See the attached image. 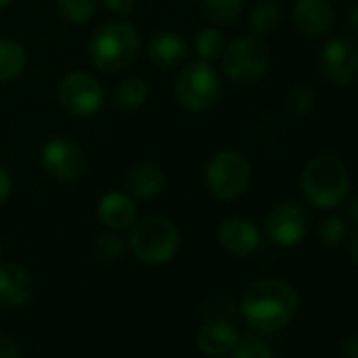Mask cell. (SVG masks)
Returning <instances> with one entry per match:
<instances>
[{"mask_svg": "<svg viewBox=\"0 0 358 358\" xmlns=\"http://www.w3.org/2000/svg\"><path fill=\"white\" fill-rule=\"evenodd\" d=\"M299 310L297 289L282 278L253 280L241 297V314L245 322L259 333L285 329Z\"/></svg>", "mask_w": 358, "mask_h": 358, "instance_id": "cell-1", "label": "cell"}, {"mask_svg": "<svg viewBox=\"0 0 358 358\" xmlns=\"http://www.w3.org/2000/svg\"><path fill=\"white\" fill-rule=\"evenodd\" d=\"M303 199L320 211H331L343 205L350 192L348 166L333 154H318L310 158L299 175Z\"/></svg>", "mask_w": 358, "mask_h": 358, "instance_id": "cell-2", "label": "cell"}, {"mask_svg": "<svg viewBox=\"0 0 358 358\" xmlns=\"http://www.w3.org/2000/svg\"><path fill=\"white\" fill-rule=\"evenodd\" d=\"M139 51V34L124 20L106 22L89 41V57L97 70L120 72L129 68Z\"/></svg>", "mask_w": 358, "mask_h": 358, "instance_id": "cell-3", "label": "cell"}, {"mask_svg": "<svg viewBox=\"0 0 358 358\" xmlns=\"http://www.w3.org/2000/svg\"><path fill=\"white\" fill-rule=\"evenodd\" d=\"M179 243L182 236L177 226L162 215H148L131 226L129 249L143 264L162 266L171 262L179 251Z\"/></svg>", "mask_w": 358, "mask_h": 358, "instance_id": "cell-4", "label": "cell"}, {"mask_svg": "<svg viewBox=\"0 0 358 358\" xmlns=\"http://www.w3.org/2000/svg\"><path fill=\"white\" fill-rule=\"evenodd\" d=\"M251 162L238 150H220L205 169L207 190L224 203L241 199L251 186Z\"/></svg>", "mask_w": 358, "mask_h": 358, "instance_id": "cell-5", "label": "cell"}, {"mask_svg": "<svg viewBox=\"0 0 358 358\" xmlns=\"http://www.w3.org/2000/svg\"><path fill=\"white\" fill-rule=\"evenodd\" d=\"M226 76L241 87L255 85L264 78L270 66V49L262 36L243 34L226 45L222 55Z\"/></svg>", "mask_w": 358, "mask_h": 358, "instance_id": "cell-6", "label": "cell"}, {"mask_svg": "<svg viewBox=\"0 0 358 358\" xmlns=\"http://www.w3.org/2000/svg\"><path fill=\"white\" fill-rule=\"evenodd\" d=\"M175 97L190 112H207L222 97L220 72L209 62H192L175 78Z\"/></svg>", "mask_w": 358, "mask_h": 358, "instance_id": "cell-7", "label": "cell"}, {"mask_svg": "<svg viewBox=\"0 0 358 358\" xmlns=\"http://www.w3.org/2000/svg\"><path fill=\"white\" fill-rule=\"evenodd\" d=\"M59 103L76 118H91L103 108V87L89 72H70L59 85Z\"/></svg>", "mask_w": 358, "mask_h": 358, "instance_id": "cell-8", "label": "cell"}, {"mask_svg": "<svg viewBox=\"0 0 358 358\" xmlns=\"http://www.w3.org/2000/svg\"><path fill=\"white\" fill-rule=\"evenodd\" d=\"M322 78L335 87H345L358 76V43L354 36H335L327 41L318 55Z\"/></svg>", "mask_w": 358, "mask_h": 358, "instance_id": "cell-9", "label": "cell"}, {"mask_svg": "<svg viewBox=\"0 0 358 358\" xmlns=\"http://www.w3.org/2000/svg\"><path fill=\"white\" fill-rule=\"evenodd\" d=\"M308 222V211L299 203L285 201L268 211L264 220V232L272 245L289 249L306 238Z\"/></svg>", "mask_w": 358, "mask_h": 358, "instance_id": "cell-10", "label": "cell"}, {"mask_svg": "<svg viewBox=\"0 0 358 358\" xmlns=\"http://www.w3.org/2000/svg\"><path fill=\"white\" fill-rule=\"evenodd\" d=\"M41 160L47 173L59 179V182H74L87 169V158L83 148L74 139L64 135L51 137L43 145Z\"/></svg>", "mask_w": 358, "mask_h": 358, "instance_id": "cell-11", "label": "cell"}, {"mask_svg": "<svg viewBox=\"0 0 358 358\" xmlns=\"http://www.w3.org/2000/svg\"><path fill=\"white\" fill-rule=\"evenodd\" d=\"M291 22L301 36L320 38L335 24V11L329 0H295L291 7Z\"/></svg>", "mask_w": 358, "mask_h": 358, "instance_id": "cell-12", "label": "cell"}, {"mask_svg": "<svg viewBox=\"0 0 358 358\" xmlns=\"http://www.w3.org/2000/svg\"><path fill=\"white\" fill-rule=\"evenodd\" d=\"M217 241L226 253L234 257H249L259 249L262 232L247 217H230L220 226Z\"/></svg>", "mask_w": 358, "mask_h": 358, "instance_id": "cell-13", "label": "cell"}, {"mask_svg": "<svg viewBox=\"0 0 358 358\" xmlns=\"http://www.w3.org/2000/svg\"><path fill=\"white\" fill-rule=\"evenodd\" d=\"M36 291L32 274L20 264H0V303L7 308H24Z\"/></svg>", "mask_w": 358, "mask_h": 358, "instance_id": "cell-14", "label": "cell"}, {"mask_svg": "<svg viewBox=\"0 0 358 358\" xmlns=\"http://www.w3.org/2000/svg\"><path fill=\"white\" fill-rule=\"evenodd\" d=\"M97 217L112 232L131 230V226L137 222V205H135V199L129 192H118V190L106 192L99 199Z\"/></svg>", "mask_w": 358, "mask_h": 358, "instance_id": "cell-15", "label": "cell"}, {"mask_svg": "<svg viewBox=\"0 0 358 358\" xmlns=\"http://www.w3.org/2000/svg\"><path fill=\"white\" fill-rule=\"evenodd\" d=\"M238 339H241L238 329L230 320H220V318L207 320L196 333L199 350L211 358L228 356L234 350V345L238 343Z\"/></svg>", "mask_w": 358, "mask_h": 358, "instance_id": "cell-16", "label": "cell"}, {"mask_svg": "<svg viewBox=\"0 0 358 358\" xmlns=\"http://www.w3.org/2000/svg\"><path fill=\"white\" fill-rule=\"evenodd\" d=\"M188 55V45L182 34L162 30L150 36L148 41V59L160 70H171L179 66Z\"/></svg>", "mask_w": 358, "mask_h": 358, "instance_id": "cell-17", "label": "cell"}, {"mask_svg": "<svg viewBox=\"0 0 358 358\" xmlns=\"http://www.w3.org/2000/svg\"><path fill=\"white\" fill-rule=\"evenodd\" d=\"M166 184L164 171L154 164V162H139L135 166L129 169L124 186L127 192L135 199V201H152L156 199Z\"/></svg>", "mask_w": 358, "mask_h": 358, "instance_id": "cell-18", "label": "cell"}, {"mask_svg": "<svg viewBox=\"0 0 358 358\" xmlns=\"http://www.w3.org/2000/svg\"><path fill=\"white\" fill-rule=\"evenodd\" d=\"M28 53L24 45L11 38H0V83H11L24 74Z\"/></svg>", "mask_w": 358, "mask_h": 358, "instance_id": "cell-19", "label": "cell"}, {"mask_svg": "<svg viewBox=\"0 0 358 358\" xmlns=\"http://www.w3.org/2000/svg\"><path fill=\"white\" fill-rule=\"evenodd\" d=\"M280 5L276 0H257L249 11V28L255 36L272 34L280 24Z\"/></svg>", "mask_w": 358, "mask_h": 358, "instance_id": "cell-20", "label": "cell"}, {"mask_svg": "<svg viewBox=\"0 0 358 358\" xmlns=\"http://www.w3.org/2000/svg\"><path fill=\"white\" fill-rule=\"evenodd\" d=\"M150 97V87L141 76H127L114 87V101L124 110L141 108Z\"/></svg>", "mask_w": 358, "mask_h": 358, "instance_id": "cell-21", "label": "cell"}, {"mask_svg": "<svg viewBox=\"0 0 358 358\" xmlns=\"http://www.w3.org/2000/svg\"><path fill=\"white\" fill-rule=\"evenodd\" d=\"M224 49H226V38H224L220 28L207 26V28H201L196 32V36H194V51H196L199 59L213 64L215 59H220L224 55Z\"/></svg>", "mask_w": 358, "mask_h": 358, "instance_id": "cell-22", "label": "cell"}, {"mask_svg": "<svg viewBox=\"0 0 358 358\" xmlns=\"http://www.w3.org/2000/svg\"><path fill=\"white\" fill-rule=\"evenodd\" d=\"M245 7V0H203V13L213 26L234 24Z\"/></svg>", "mask_w": 358, "mask_h": 358, "instance_id": "cell-23", "label": "cell"}, {"mask_svg": "<svg viewBox=\"0 0 358 358\" xmlns=\"http://www.w3.org/2000/svg\"><path fill=\"white\" fill-rule=\"evenodd\" d=\"M57 11L66 22L83 26L93 20L97 0H57Z\"/></svg>", "mask_w": 358, "mask_h": 358, "instance_id": "cell-24", "label": "cell"}, {"mask_svg": "<svg viewBox=\"0 0 358 358\" xmlns=\"http://www.w3.org/2000/svg\"><path fill=\"white\" fill-rule=\"evenodd\" d=\"M124 251H127L124 241H122L118 234H114V232L99 234V236L95 238V245H93L95 257H97L99 262H103V264H114V262H118V259L124 255Z\"/></svg>", "mask_w": 358, "mask_h": 358, "instance_id": "cell-25", "label": "cell"}, {"mask_svg": "<svg viewBox=\"0 0 358 358\" xmlns=\"http://www.w3.org/2000/svg\"><path fill=\"white\" fill-rule=\"evenodd\" d=\"M316 108V91L310 85H295L287 95V110L293 116H306Z\"/></svg>", "mask_w": 358, "mask_h": 358, "instance_id": "cell-26", "label": "cell"}, {"mask_svg": "<svg viewBox=\"0 0 358 358\" xmlns=\"http://www.w3.org/2000/svg\"><path fill=\"white\" fill-rule=\"evenodd\" d=\"M232 358H276L272 345L262 337H245L238 339L234 350L230 352Z\"/></svg>", "mask_w": 358, "mask_h": 358, "instance_id": "cell-27", "label": "cell"}, {"mask_svg": "<svg viewBox=\"0 0 358 358\" xmlns=\"http://www.w3.org/2000/svg\"><path fill=\"white\" fill-rule=\"evenodd\" d=\"M318 238L327 247H337L345 241V222L339 215H327L318 226Z\"/></svg>", "mask_w": 358, "mask_h": 358, "instance_id": "cell-28", "label": "cell"}, {"mask_svg": "<svg viewBox=\"0 0 358 358\" xmlns=\"http://www.w3.org/2000/svg\"><path fill=\"white\" fill-rule=\"evenodd\" d=\"M22 348L20 343L5 331H0V358H20Z\"/></svg>", "mask_w": 358, "mask_h": 358, "instance_id": "cell-29", "label": "cell"}, {"mask_svg": "<svg viewBox=\"0 0 358 358\" xmlns=\"http://www.w3.org/2000/svg\"><path fill=\"white\" fill-rule=\"evenodd\" d=\"M103 5L108 11H112L116 15H127L135 9L137 0H103Z\"/></svg>", "mask_w": 358, "mask_h": 358, "instance_id": "cell-30", "label": "cell"}, {"mask_svg": "<svg viewBox=\"0 0 358 358\" xmlns=\"http://www.w3.org/2000/svg\"><path fill=\"white\" fill-rule=\"evenodd\" d=\"M11 190H13V179H11V175H9V171L5 166H0V207L7 203Z\"/></svg>", "mask_w": 358, "mask_h": 358, "instance_id": "cell-31", "label": "cell"}, {"mask_svg": "<svg viewBox=\"0 0 358 358\" xmlns=\"http://www.w3.org/2000/svg\"><path fill=\"white\" fill-rule=\"evenodd\" d=\"M341 356L343 358H358V335H350L341 341Z\"/></svg>", "mask_w": 358, "mask_h": 358, "instance_id": "cell-32", "label": "cell"}, {"mask_svg": "<svg viewBox=\"0 0 358 358\" xmlns=\"http://www.w3.org/2000/svg\"><path fill=\"white\" fill-rule=\"evenodd\" d=\"M345 26L352 36H358V3L345 13Z\"/></svg>", "mask_w": 358, "mask_h": 358, "instance_id": "cell-33", "label": "cell"}, {"mask_svg": "<svg viewBox=\"0 0 358 358\" xmlns=\"http://www.w3.org/2000/svg\"><path fill=\"white\" fill-rule=\"evenodd\" d=\"M348 251H350V257L354 259V264L358 266V226H356V230L350 234V241H348Z\"/></svg>", "mask_w": 358, "mask_h": 358, "instance_id": "cell-34", "label": "cell"}, {"mask_svg": "<svg viewBox=\"0 0 358 358\" xmlns=\"http://www.w3.org/2000/svg\"><path fill=\"white\" fill-rule=\"evenodd\" d=\"M348 209H350V215H352V220L356 222V226H358V192L350 199V205H348Z\"/></svg>", "mask_w": 358, "mask_h": 358, "instance_id": "cell-35", "label": "cell"}, {"mask_svg": "<svg viewBox=\"0 0 358 358\" xmlns=\"http://www.w3.org/2000/svg\"><path fill=\"white\" fill-rule=\"evenodd\" d=\"M11 3H13V0H0V9H7Z\"/></svg>", "mask_w": 358, "mask_h": 358, "instance_id": "cell-36", "label": "cell"}, {"mask_svg": "<svg viewBox=\"0 0 358 358\" xmlns=\"http://www.w3.org/2000/svg\"><path fill=\"white\" fill-rule=\"evenodd\" d=\"M0 257H3V245H0Z\"/></svg>", "mask_w": 358, "mask_h": 358, "instance_id": "cell-37", "label": "cell"}]
</instances>
